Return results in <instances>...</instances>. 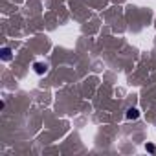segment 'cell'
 I'll return each mask as SVG.
<instances>
[{"instance_id": "1", "label": "cell", "mask_w": 156, "mask_h": 156, "mask_svg": "<svg viewBox=\"0 0 156 156\" xmlns=\"http://www.w3.org/2000/svg\"><path fill=\"white\" fill-rule=\"evenodd\" d=\"M33 72L37 75H44L48 72V62H33Z\"/></svg>"}, {"instance_id": "2", "label": "cell", "mask_w": 156, "mask_h": 156, "mask_svg": "<svg viewBox=\"0 0 156 156\" xmlns=\"http://www.w3.org/2000/svg\"><path fill=\"white\" fill-rule=\"evenodd\" d=\"M0 59H2V61H6V62H9L11 59H13V53H11V48H2V50H0Z\"/></svg>"}, {"instance_id": "3", "label": "cell", "mask_w": 156, "mask_h": 156, "mask_svg": "<svg viewBox=\"0 0 156 156\" xmlns=\"http://www.w3.org/2000/svg\"><path fill=\"white\" fill-rule=\"evenodd\" d=\"M125 118H127V119H138V118H140V110L130 107V108H127V114H125Z\"/></svg>"}]
</instances>
